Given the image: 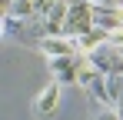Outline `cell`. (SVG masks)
I'll return each mask as SVG.
<instances>
[{
    "label": "cell",
    "mask_w": 123,
    "mask_h": 120,
    "mask_svg": "<svg viewBox=\"0 0 123 120\" xmlns=\"http://www.w3.org/2000/svg\"><path fill=\"white\" fill-rule=\"evenodd\" d=\"M93 30H97V23H93V3L90 0H73L70 3V13H67L63 33L67 37H86Z\"/></svg>",
    "instance_id": "cell-1"
},
{
    "label": "cell",
    "mask_w": 123,
    "mask_h": 120,
    "mask_svg": "<svg viewBox=\"0 0 123 120\" xmlns=\"http://www.w3.org/2000/svg\"><path fill=\"white\" fill-rule=\"evenodd\" d=\"M103 77H106V73H103L100 67H93L90 60H80V67H77V83H80V87L90 90V87H93V83H100Z\"/></svg>",
    "instance_id": "cell-6"
},
{
    "label": "cell",
    "mask_w": 123,
    "mask_h": 120,
    "mask_svg": "<svg viewBox=\"0 0 123 120\" xmlns=\"http://www.w3.org/2000/svg\"><path fill=\"white\" fill-rule=\"evenodd\" d=\"M97 120H123V117H120V110H117V107H100Z\"/></svg>",
    "instance_id": "cell-8"
},
{
    "label": "cell",
    "mask_w": 123,
    "mask_h": 120,
    "mask_svg": "<svg viewBox=\"0 0 123 120\" xmlns=\"http://www.w3.org/2000/svg\"><path fill=\"white\" fill-rule=\"evenodd\" d=\"M70 3H73V0H70Z\"/></svg>",
    "instance_id": "cell-10"
},
{
    "label": "cell",
    "mask_w": 123,
    "mask_h": 120,
    "mask_svg": "<svg viewBox=\"0 0 123 120\" xmlns=\"http://www.w3.org/2000/svg\"><path fill=\"white\" fill-rule=\"evenodd\" d=\"M117 110H120V117H123V100H120V103H117Z\"/></svg>",
    "instance_id": "cell-9"
},
{
    "label": "cell",
    "mask_w": 123,
    "mask_h": 120,
    "mask_svg": "<svg viewBox=\"0 0 123 120\" xmlns=\"http://www.w3.org/2000/svg\"><path fill=\"white\" fill-rule=\"evenodd\" d=\"M47 63H50V73L57 83H77V67H80L77 57H53Z\"/></svg>",
    "instance_id": "cell-5"
},
{
    "label": "cell",
    "mask_w": 123,
    "mask_h": 120,
    "mask_svg": "<svg viewBox=\"0 0 123 120\" xmlns=\"http://www.w3.org/2000/svg\"><path fill=\"white\" fill-rule=\"evenodd\" d=\"M57 107H60V83L50 80L40 93L33 97V117L37 120H53L57 117Z\"/></svg>",
    "instance_id": "cell-3"
},
{
    "label": "cell",
    "mask_w": 123,
    "mask_h": 120,
    "mask_svg": "<svg viewBox=\"0 0 123 120\" xmlns=\"http://www.w3.org/2000/svg\"><path fill=\"white\" fill-rule=\"evenodd\" d=\"M67 13H70V0H57L47 13H43V37L47 33H63V27H67Z\"/></svg>",
    "instance_id": "cell-4"
},
{
    "label": "cell",
    "mask_w": 123,
    "mask_h": 120,
    "mask_svg": "<svg viewBox=\"0 0 123 120\" xmlns=\"http://www.w3.org/2000/svg\"><path fill=\"white\" fill-rule=\"evenodd\" d=\"M23 23H27L23 17L10 13V10H3V37H13V33H20V30H23Z\"/></svg>",
    "instance_id": "cell-7"
},
{
    "label": "cell",
    "mask_w": 123,
    "mask_h": 120,
    "mask_svg": "<svg viewBox=\"0 0 123 120\" xmlns=\"http://www.w3.org/2000/svg\"><path fill=\"white\" fill-rule=\"evenodd\" d=\"M40 50L47 53V60H53V57H80V40L67 37V33H47V37H40Z\"/></svg>",
    "instance_id": "cell-2"
}]
</instances>
